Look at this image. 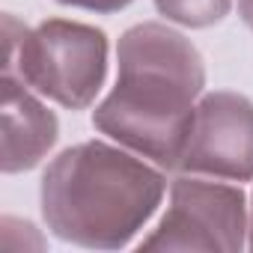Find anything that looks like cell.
Wrapping results in <instances>:
<instances>
[{"mask_svg": "<svg viewBox=\"0 0 253 253\" xmlns=\"http://www.w3.org/2000/svg\"><path fill=\"white\" fill-rule=\"evenodd\" d=\"M179 170L229 182L253 179V101L247 95L220 89L197 101Z\"/></svg>", "mask_w": 253, "mask_h": 253, "instance_id": "cell-5", "label": "cell"}, {"mask_svg": "<svg viewBox=\"0 0 253 253\" xmlns=\"http://www.w3.org/2000/svg\"><path fill=\"white\" fill-rule=\"evenodd\" d=\"M3 72L18 75L30 89L69 110H84L107 75V36L66 18L42 21L33 30H18V21L6 18Z\"/></svg>", "mask_w": 253, "mask_h": 253, "instance_id": "cell-3", "label": "cell"}, {"mask_svg": "<svg viewBox=\"0 0 253 253\" xmlns=\"http://www.w3.org/2000/svg\"><path fill=\"white\" fill-rule=\"evenodd\" d=\"M247 203L241 188L176 179L170 188V206L158 229L143 238L140 250H223L235 253L247 247Z\"/></svg>", "mask_w": 253, "mask_h": 253, "instance_id": "cell-4", "label": "cell"}, {"mask_svg": "<svg viewBox=\"0 0 253 253\" xmlns=\"http://www.w3.org/2000/svg\"><path fill=\"white\" fill-rule=\"evenodd\" d=\"M238 15H241V21L253 30V0H238Z\"/></svg>", "mask_w": 253, "mask_h": 253, "instance_id": "cell-9", "label": "cell"}, {"mask_svg": "<svg viewBox=\"0 0 253 253\" xmlns=\"http://www.w3.org/2000/svg\"><path fill=\"white\" fill-rule=\"evenodd\" d=\"M119 78L95 107L92 125L158 167H179L206 66L191 39L167 24H134L116 45Z\"/></svg>", "mask_w": 253, "mask_h": 253, "instance_id": "cell-1", "label": "cell"}, {"mask_svg": "<svg viewBox=\"0 0 253 253\" xmlns=\"http://www.w3.org/2000/svg\"><path fill=\"white\" fill-rule=\"evenodd\" d=\"M60 122L18 75L3 72V173L33 170L57 143Z\"/></svg>", "mask_w": 253, "mask_h": 253, "instance_id": "cell-6", "label": "cell"}, {"mask_svg": "<svg viewBox=\"0 0 253 253\" xmlns=\"http://www.w3.org/2000/svg\"><path fill=\"white\" fill-rule=\"evenodd\" d=\"M164 191V173L143 155L86 140L48 164L39 197L42 217L57 238L89 250H119L146 226Z\"/></svg>", "mask_w": 253, "mask_h": 253, "instance_id": "cell-2", "label": "cell"}, {"mask_svg": "<svg viewBox=\"0 0 253 253\" xmlns=\"http://www.w3.org/2000/svg\"><path fill=\"white\" fill-rule=\"evenodd\" d=\"M63 6H75V9H89V12H119L134 0H57Z\"/></svg>", "mask_w": 253, "mask_h": 253, "instance_id": "cell-8", "label": "cell"}, {"mask_svg": "<svg viewBox=\"0 0 253 253\" xmlns=\"http://www.w3.org/2000/svg\"><path fill=\"white\" fill-rule=\"evenodd\" d=\"M155 9L182 27H211L223 21L232 9V0H155Z\"/></svg>", "mask_w": 253, "mask_h": 253, "instance_id": "cell-7", "label": "cell"}, {"mask_svg": "<svg viewBox=\"0 0 253 253\" xmlns=\"http://www.w3.org/2000/svg\"><path fill=\"white\" fill-rule=\"evenodd\" d=\"M247 247L253 250V206H250V226H247Z\"/></svg>", "mask_w": 253, "mask_h": 253, "instance_id": "cell-10", "label": "cell"}]
</instances>
